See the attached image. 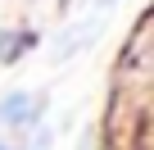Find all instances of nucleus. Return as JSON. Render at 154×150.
<instances>
[{"label": "nucleus", "mask_w": 154, "mask_h": 150, "mask_svg": "<svg viewBox=\"0 0 154 150\" xmlns=\"http://www.w3.org/2000/svg\"><path fill=\"white\" fill-rule=\"evenodd\" d=\"M36 109H41V100H36L32 91H14V96L0 100V123H9V127H32V123H36Z\"/></svg>", "instance_id": "obj_1"}, {"label": "nucleus", "mask_w": 154, "mask_h": 150, "mask_svg": "<svg viewBox=\"0 0 154 150\" xmlns=\"http://www.w3.org/2000/svg\"><path fill=\"white\" fill-rule=\"evenodd\" d=\"M32 46H36L32 32H0V64H14V59L27 55Z\"/></svg>", "instance_id": "obj_2"}, {"label": "nucleus", "mask_w": 154, "mask_h": 150, "mask_svg": "<svg viewBox=\"0 0 154 150\" xmlns=\"http://www.w3.org/2000/svg\"><path fill=\"white\" fill-rule=\"evenodd\" d=\"M100 5H113V0H100Z\"/></svg>", "instance_id": "obj_3"}, {"label": "nucleus", "mask_w": 154, "mask_h": 150, "mask_svg": "<svg viewBox=\"0 0 154 150\" xmlns=\"http://www.w3.org/2000/svg\"><path fill=\"white\" fill-rule=\"evenodd\" d=\"M0 150H14V145H0Z\"/></svg>", "instance_id": "obj_4"}]
</instances>
